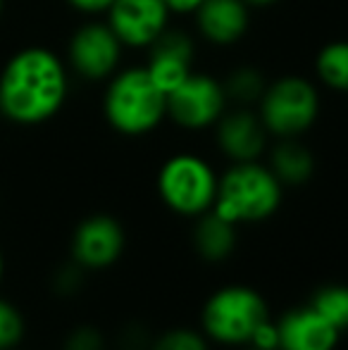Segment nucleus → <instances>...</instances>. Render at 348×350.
Instances as JSON below:
<instances>
[{
	"label": "nucleus",
	"instance_id": "obj_1",
	"mask_svg": "<svg viewBox=\"0 0 348 350\" xmlns=\"http://www.w3.org/2000/svg\"><path fill=\"white\" fill-rule=\"evenodd\" d=\"M67 98L62 60L46 48H24L0 72V115L14 124L34 126L60 112Z\"/></svg>",
	"mask_w": 348,
	"mask_h": 350
},
{
	"label": "nucleus",
	"instance_id": "obj_2",
	"mask_svg": "<svg viewBox=\"0 0 348 350\" xmlns=\"http://www.w3.org/2000/svg\"><path fill=\"white\" fill-rule=\"evenodd\" d=\"M282 203V181L269 167L237 162L217 184L213 210L234 224L263 221L277 212Z\"/></svg>",
	"mask_w": 348,
	"mask_h": 350
},
{
	"label": "nucleus",
	"instance_id": "obj_3",
	"mask_svg": "<svg viewBox=\"0 0 348 350\" xmlns=\"http://www.w3.org/2000/svg\"><path fill=\"white\" fill-rule=\"evenodd\" d=\"M168 112V96L148 70L117 74L105 93V117L120 134L139 136L155 129Z\"/></svg>",
	"mask_w": 348,
	"mask_h": 350
},
{
	"label": "nucleus",
	"instance_id": "obj_4",
	"mask_svg": "<svg viewBox=\"0 0 348 350\" xmlns=\"http://www.w3.org/2000/svg\"><path fill=\"white\" fill-rule=\"evenodd\" d=\"M265 319H269V310L256 288L224 286L205 300L200 327L210 341L222 346H248Z\"/></svg>",
	"mask_w": 348,
	"mask_h": 350
},
{
	"label": "nucleus",
	"instance_id": "obj_5",
	"mask_svg": "<svg viewBox=\"0 0 348 350\" xmlns=\"http://www.w3.org/2000/svg\"><path fill=\"white\" fill-rule=\"evenodd\" d=\"M217 184L213 167L196 155H174L165 162L158 176L160 198L170 210L184 217H200L213 210Z\"/></svg>",
	"mask_w": 348,
	"mask_h": 350
},
{
	"label": "nucleus",
	"instance_id": "obj_6",
	"mask_svg": "<svg viewBox=\"0 0 348 350\" xmlns=\"http://www.w3.org/2000/svg\"><path fill=\"white\" fill-rule=\"evenodd\" d=\"M317 117V91L301 77H284L263 93L265 129L284 139L303 134Z\"/></svg>",
	"mask_w": 348,
	"mask_h": 350
},
{
	"label": "nucleus",
	"instance_id": "obj_7",
	"mask_svg": "<svg viewBox=\"0 0 348 350\" xmlns=\"http://www.w3.org/2000/svg\"><path fill=\"white\" fill-rule=\"evenodd\" d=\"M224 107V88L205 74H189L168 93V112L186 129H203L217 122Z\"/></svg>",
	"mask_w": 348,
	"mask_h": 350
},
{
	"label": "nucleus",
	"instance_id": "obj_8",
	"mask_svg": "<svg viewBox=\"0 0 348 350\" xmlns=\"http://www.w3.org/2000/svg\"><path fill=\"white\" fill-rule=\"evenodd\" d=\"M124 243V229L115 217H86L72 236V260L84 269H105L122 258Z\"/></svg>",
	"mask_w": 348,
	"mask_h": 350
},
{
	"label": "nucleus",
	"instance_id": "obj_9",
	"mask_svg": "<svg viewBox=\"0 0 348 350\" xmlns=\"http://www.w3.org/2000/svg\"><path fill=\"white\" fill-rule=\"evenodd\" d=\"M170 8L165 0H115L110 29L126 46H148L165 31Z\"/></svg>",
	"mask_w": 348,
	"mask_h": 350
},
{
	"label": "nucleus",
	"instance_id": "obj_10",
	"mask_svg": "<svg viewBox=\"0 0 348 350\" xmlns=\"http://www.w3.org/2000/svg\"><path fill=\"white\" fill-rule=\"evenodd\" d=\"M122 41L117 33L103 24H86L70 41V62L81 77L103 79L120 62Z\"/></svg>",
	"mask_w": 348,
	"mask_h": 350
},
{
	"label": "nucleus",
	"instance_id": "obj_11",
	"mask_svg": "<svg viewBox=\"0 0 348 350\" xmlns=\"http://www.w3.org/2000/svg\"><path fill=\"white\" fill-rule=\"evenodd\" d=\"M277 350H334L341 332L334 329L310 305L293 308L277 319Z\"/></svg>",
	"mask_w": 348,
	"mask_h": 350
},
{
	"label": "nucleus",
	"instance_id": "obj_12",
	"mask_svg": "<svg viewBox=\"0 0 348 350\" xmlns=\"http://www.w3.org/2000/svg\"><path fill=\"white\" fill-rule=\"evenodd\" d=\"M146 70L165 96L172 93L191 74V41L184 33L163 31L153 41V55Z\"/></svg>",
	"mask_w": 348,
	"mask_h": 350
},
{
	"label": "nucleus",
	"instance_id": "obj_13",
	"mask_svg": "<svg viewBox=\"0 0 348 350\" xmlns=\"http://www.w3.org/2000/svg\"><path fill=\"white\" fill-rule=\"evenodd\" d=\"M265 124L253 112H232L217 126L219 148L232 157L234 162L256 160L265 148Z\"/></svg>",
	"mask_w": 348,
	"mask_h": 350
},
{
	"label": "nucleus",
	"instance_id": "obj_14",
	"mask_svg": "<svg viewBox=\"0 0 348 350\" xmlns=\"http://www.w3.org/2000/svg\"><path fill=\"white\" fill-rule=\"evenodd\" d=\"M196 12L203 36L222 46L241 38L248 27L246 0H203Z\"/></svg>",
	"mask_w": 348,
	"mask_h": 350
},
{
	"label": "nucleus",
	"instance_id": "obj_15",
	"mask_svg": "<svg viewBox=\"0 0 348 350\" xmlns=\"http://www.w3.org/2000/svg\"><path fill=\"white\" fill-rule=\"evenodd\" d=\"M193 245L208 262H224L237 248V224L215 210L203 212L193 229Z\"/></svg>",
	"mask_w": 348,
	"mask_h": 350
},
{
	"label": "nucleus",
	"instance_id": "obj_16",
	"mask_svg": "<svg viewBox=\"0 0 348 350\" xmlns=\"http://www.w3.org/2000/svg\"><path fill=\"white\" fill-rule=\"evenodd\" d=\"M269 170L274 172L282 184H306L312 176V170H315V160H312L310 150L303 148L301 143L296 141H284L274 148L272 152V165Z\"/></svg>",
	"mask_w": 348,
	"mask_h": 350
},
{
	"label": "nucleus",
	"instance_id": "obj_17",
	"mask_svg": "<svg viewBox=\"0 0 348 350\" xmlns=\"http://www.w3.org/2000/svg\"><path fill=\"white\" fill-rule=\"evenodd\" d=\"M312 310L322 314L327 322L339 332L348 329V286L346 284H327L317 288L310 298Z\"/></svg>",
	"mask_w": 348,
	"mask_h": 350
},
{
	"label": "nucleus",
	"instance_id": "obj_18",
	"mask_svg": "<svg viewBox=\"0 0 348 350\" xmlns=\"http://www.w3.org/2000/svg\"><path fill=\"white\" fill-rule=\"evenodd\" d=\"M317 74L327 86L348 91V41L330 43L317 57Z\"/></svg>",
	"mask_w": 348,
	"mask_h": 350
},
{
	"label": "nucleus",
	"instance_id": "obj_19",
	"mask_svg": "<svg viewBox=\"0 0 348 350\" xmlns=\"http://www.w3.org/2000/svg\"><path fill=\"white\" fill-rule=\"evenodd\" d=\"M150 350H210V348H208V336L203 332L176 327L160 334L153 341Z\"/></svg>",
	"mask_w": 348,
	"mask_h": 350
},
{
	"label": "nucleus",
	"instance_id": "obj_20",
	"mask_svg": "<svg viewBox=\"0 0 348 350\" xmlns=\"http://www.w3.org/2000/svg\"><path fill=\"white\" fill-rule=\"evenodd\" d=\"M27 332L24 317L12 303L0 298V350H12L19 346Z\"/></svg>",
	"mask_w": 348,
	"mask_h": 350
},
{
	"label": "nucleus",
	"instance_id": "obj_21",
	"mask_svg": "<svg viewBox=\"0 0 348 350\" xmlns=\"http://www.w3.org/2000/svg\"><path fill=\"white\" fill-rule=\"evenodd\" d=\"M227 91L243 103L256 100V98L263 96V79H260V74L253 72V70H239L237 74H232V79H229Z\"/></svg>",
	"mask_w": 348,
	"mask_h": 350
},
{
	"label": "nucleus",
	"instance_id": "obj_22",
	"mask_svg": "<svg viewBox=\"0 0 348 350\" xmlns=\"http://www.w3.org/2000/svg\"><path fill=\"white\" fill-rule=\"evenodd\" d=\"M65 350H105V338L98 329L79 327L67 336Z\"/></svg>",
	"mask_w": 348,
	"mask_h": 350
},
{
	"label": "nucleus",
	"instance_id": "obj_23",
	"mask_svg": "<svg viewBox=\"0 0 348 350\" xmlns=\"http://www.w3.org/2000/svg\"><path fill=\"white\" fill-rule=\"evenodd\" d=\"M248 346L253 348H263V350H277L279 346V332H277V322H272V317L265 319L260 327L256 329V334L251 336Z\"/></svg>",
	"mask_w": 348,
	"mask_h": 350
},
{
	"label": "nucleus",
	"instance_id": "obj_24",
	"mask_svg": "<svg viewBox=\"0 0 348 350\" xmlns=\"http://www.w3.org/2000/svg\"><path fill=\"white\" fill-rule=\"evenodd\" d=\"M81 269H84V267H79L77 262L70 265V267H62L60 272L55 274V288H57V293H62V295L75 293V291L81 286Z\"/></svg>",
	"mask_w": 348,
	"mask_h": 350
},
{
	"label": "nucleus",
	"instance_id": "obj_25",
	"mask_svg": "<svg viewBox=\"0 0 348 350\" xmlns=\"http://www.w3.org/2000/svg\"><path fill=\"white\" fill-rule=\"evenodd\" d=\"M67 3L81 12H103V10H110L115 0H67Z\"/></svg>",
	"mask_w": 348,
	"mask_h": 350
},
{
	"label": "nucleus",
	"instance_id": "obj_26",
	"mask_svg": "<svg viewBox=\"0 0 348 350\" xmlns=\"http://www.w3.org/2000/svg\"><path fill=\"white\" fill-rule=\"evenodd\" d=\"M170 12H196L203 5V0H165Z\"/></svg>",
	"mask_w": 348,
	"mask_h": 350
},
{
	"label": "nucleus",
	"instance_id": "obj_27",
	"mask_svg": "<svg viewBox=\"0 0 348 350\" xmlns=\"http://www.w3.org/2000/svg\"><path fill=\"white\" fill-rule=\"evenodd\" d=\"M3 274H5V258H3V250H0V281H3Z\"/></svg>",
	"mask_w": 348,
	"mask_h": 350
},
{
	"label": "nucleus",
	"instance_id": "obj_28",
	"mask_svg": "<svg viewBox=\"0 0 348 350\" xmlns=\"http://www.w3.org/2000/svg\"><path fill=\"white\" fill-rule=\"evenodd\" d=\"M246 3H253V5H267V3H274V0H246Z\"/></svg>",
	"mask_w": 348,
	"mask_h": 350
},
{
	"label": "nucleus",
	"instance_id": "obj_29",
	"mask_svg": "<svg viewBox=\"0 0 348 350\" xmlns=\"http://www.w3.org/2000/svg\"><path fill=\"white\" fill-rule=\"evenodd\" d=\"M3 5H5V0H0V14H3Z\"/></svg>",
	"mask_w": 348,
	"mask_h": 350
},
{
	"label": "nucleus",
	"instance_id": "obj_30",
	"mask_svg": "<svg viewBox=\"0 0 348 350\" xmlns=\"http://www.w3.org/2000/svg\"><path fill=\"white\" fill-rule=\"evenodd\" d=\"M248 350H263V348H253V346H251V348H248Z\"/></svg>",
	"mask_w": 348,
	"mask_h": 350
}]
</instances>
